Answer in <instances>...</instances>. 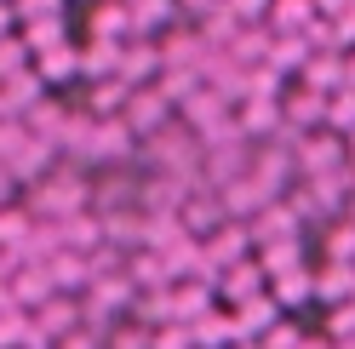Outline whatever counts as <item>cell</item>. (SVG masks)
<instances>
[{
    "instance_id": "6da1fadb",
    "label": "cell",
    "mask_w": 355,
    "mask_h": 349,
    "mask_svg": "<svg viewBox=\"0 0 355 349\" xmlns=\"http://www.w3.org/2000/svg\"><path fill=\"white\" fill-rule=\"evenodd\" d=\"M293 161H298V178H349L344 138H338V132H327V126H315V132H298Z\"/></svg>"
},
{
    "instance_id": "7a4b0ae2",
    "label": "cell",
    "mask_w": 355,
    "mask_h": 349,
    "mask_svg": "<svg viewBox=\"0 0 355 349\" xmlns=\"http://www.w3.org/2000/svg\"><path fill=\"white\" fill-rule=\"evenodd\" d=\"M172 120H178V109H172L161 92H155V86H132V98L121 103V126H126L138 143H149L155 132H166Z\"/></svg>"
},
{
    "instance_id": "3957f363",
    "label": "cell",
    "mask_w": 355,
    "mask_h": 349,
    "mask_svg": "<svg viewBox=\"0 0 355 349\" xmlns=\"http://www.w3.org/2000/svg\"><path fill=\"white\" fill-rule=\"evenodd\" d=\"M321 120H327V98L309 92V86H298V80H286V92H281V126H286V132H315Z\"/></svg>"
},
{
    "instance_id": "277c9868",
    "label": "cell",
    "mask_w": 355,
    "mask_h": 349,
    "mask_svg": "<svg viewBox=\"0 0 355 349\" xmlns=\"http://www.w3.org/2000/svg\"><path fill=\"white\" fill-rule=\"evenodd\" d=\"M298 86H309V92H321V98H332L344 86V52H332V46H321V52H309L304 57V69L293 75Z\"/></svg>"
},
{
    "instance_id": "5b68a950",
    "label": "cell",
    "mask_w": 355,
    "mask_h": 349,
    "mask_svg": "<svg viewBox=\"0 0 355 349\" xmlns=\"http://www.w3.org/2000/svg\"><path fill=\"white\" fill-rule=\"evenodd\" d=\"M275 310H281V303H275L270 292H258V298H247V303H230V315H235V332H241V338H258V332H270V326H275Z\"/></svg>"
},
{
    "instance_id": "8992f818",
    "label": "cell",
    "mask_w": 355,
    "mask_h": 349,
    "mask_svg": "<svg viewBox=\"0 0 355 349\" xmlns=\"http://www.w3.org/2000/svg\"><path fill=\"white\" fill-rule=\"evenodd\" d=\"M315 17H321L315 0H270V17H263V24H270L275 35H304Z\"/></svg>"
},
{
    "instance_id": "52a82bcc",
    "label": "cell",
    "mask_w": 355,
    "mask_h": 349,
    "mask_svg": "<svg viewBox=\"0 0 355 349\" xmlns=\"http://www.w3.org/2000/svg\"><path fill=\"white\" fill-rule=\"evenodd\" d=\"M315 298H321V303L355 298V264H327V269H315Z\"/></svg>"
},
{
    "instance_id": "ba28073f",
    "label": "cell",
    "mask_w": 355,
    "mask_h": 349,
    "mask_svg": "<svg viewBox=\"0 0 355 349\" xmlns=\"http://www.w3.org/2000/svg\"><path fill=\"white\" fill-rule=\"evenodd\" d=\"M327 132H338V138H349L355 132V86H338V92L327 98Z\"/></svg>"
},
{
    "instance_id": "9c48e42d",
    "label": "cell",
    "mask_w": 355,
    "mask_h": 349,
    "mask_svg": "<svg viewBox=\"0 0 355 349\" xmlns=\"http://www.w3.org/2000/svg\"><path fill=\"white\" fill-rule=\"evenodd\" d=\"M29 63H35V57H29V46H24V40H17V29H12L6 40H0V80H12V75H24Z\"/></svg>"
},
{
    "instance_id": "30bf717a",
    "label": "cell",
    "mask_w": 355,
    "mask_h": 349,
    "mask_svg": "<svg viewBox=\"0 0 355 349\" xmlns=\"http://www.w3.org/2000/svg\"><path fill=\"white\" fill-rule=\"evenodd\" d=\"M17 24H40V17H63V0H6Z\"/></svg>"
},
{
    "instance_id": "8fae6325",
    "label": "cell",
    "mask_w": 355,
    "mask_h": 349,
    "mask_svg": "<svg viewBox=\"0 0 355 349\" xmlns=\"http://www.w3.org/2000/svg\"><path fill=\"white\" fill-rule=\"evenodd\" d=\"M149 349H195V338H189V326L166 321V326H155V332H149Z\"/></svg>"
},
{
    "instance_id": "7c38bea8",
    "label": "cell",
    "mask_w": 355,
    "mask_h": 349,
    "mask_svg": "<svg viewBox=\"0 0 355 349\" xmlns=\"http://www.w3.org/2000/svg\"><path fill=\"white\" fill-rule=\"evenodd\" d=\"M224 12L235 24H263V17H270V0H224Z\"/></svg>"
},
{
    "instance_id": "4fadbf2b",
    "label": "cell",
    "mask_w": 355,
    "mask_h": 349,
    "mask_svg": "<svg viewBox=\"0 0 355 349\" xmlns=\"http://www.w3.org/2000/svg\"><path fill=\"white\" fill-rule=\"evenodd\" d=\"M17 310H24V303H17V298H12V287L0 280V321H6V315H17Z\"/></svg>"
},
{
    "instance_id": "5bb4252c",
    "label": "cell",
    "mask_w": 355,
    "mask_h": 349,
    "mask_svg": "<svg viewBox=\"0 0 355 349\" xmlns=\"http://www.w3.org/2000/svg\"><path fill=\"white\" fill-rule=\"evenodd\" d=\"M349 6H355V0H315L321 17H338V12H349Z\"/></svg>"
},
{
    "instance_id": "9a60e30c",
    "label": "cell",
    "mask_w": 355,
    "mask_h": 349,
    "mask_svg": "<svg viewBox=\"0 0 355 349\" xmlns=\"http://www.w3.org/2000/svg\"><path fill=\"white\" fill-rule=\"evenodd\" d=\"M12 29H17V17H12V6H6V0H0V40H6Z\"/></svg>"
},
{
    "instance_id": "2e32d148",
    "label": "cell",
    "mask_w": 355,
    "mask_h": 349,
    "mask_svg": "<svg viewBox=\"0 0 355 349\" xmlns=\"http://www.w3.org/2000/svg\"><path fill=\"white\" fill-rule=\"evenodd\" d=\"M12 195H17V184H12V172H6V166H0V206H6V201H12Z\"/></svg>"
},
{
    "instance_id": "e0dca14e",
    "label": "cell",
    "mask_w": 355,
    "mask_h": 349,
    "mask_svg": "<svg viewBox=\"0 0 355 349\" xmlns=\"http://www.w3.org/2000/svg\"><path fill=\"white\" fill-rule=\"evenodd\" d=\"M344 86H355V52H344Z\"/></svg>"
},
{
    "instance_id": "ac0fdd59",
    "label": "cell",
    "mask_w": 355,
    "mask_h": 349,
    "mask_svg": "<svg viewBox=\"0 0 355 349\" xmlns=\"http://www.w3.org/2000/svg\"><path fill=\"white\" fill-rule=\"evenodd\" d=\"M121 6H132V0H121Z\"/></svg>"
}]
</instances>
